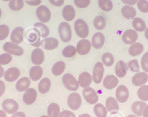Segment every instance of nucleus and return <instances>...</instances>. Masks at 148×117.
<instances>
[{"mask_svg":"<svg viewBox=\"0 0 148 117\" xmlns=\"http://www.w3.org/2000/svg\"><path fill=\"white\" fill-rule=\"evenodd\" d=\"M58 33L60 39L64 43L71 41L72 38V31L71 26L67 22H62L59 25Z\"/></svg>","mask_w":148,"mask_h":117,"instance_id":"1","label":"nucleus"},{"mask_svg":"<svg viewBox=\"0 0 148 117\" xmlns=\"http://www.w3.org/2000/svg\"><path fill=\"white\" fill-rule=\"evenodd\" d=\"M74 29L76 34L81 38H86L89 33V29L86 22L82 19H77L74 23Z\"/></svg>","mask_w":148,"mask_h":117,"instance_id":"2","label":"nucleus"},{"mask_svg":"<svg viewBox=\"0 0 148 117\" xmlns=\"http://www.w3.org/2000/svg\"><path fill=\"white\" fill-rule=\"evenodd\" d=\"M62 82L64 87L68 90L71 91H76L79 87L78 81L70 73L65 74L62 77Z\"/></svg>","mask_w":148,"mask_h":117,"instance_id":"3","label":"nucleus"},{"mask_svg":"<svg viewBox=\"0 0 148 117\" xmlns=\"http://www.w3.org/2000/svg\"><path fill=\"white\" fill-rule=\"evenodd\" d=\"M41 35L39 31L35 28L28 30L26 32V38L30 44L34 47H39L40 44Z\"/></svg>","mask_w":148,"mask_h":117,"instance_id":"4","label":"nucleus"},{"mask_svg":"<svg viewBox=\"0 0 148 117\" xmlns=\"http://www.w3.org/2000/svg\"><path fill=\"white\" fill-rule=\"evenodd\" d=\"M36 14L38 20L44 23L49 22L51 18V12L45 5H40L37 8Z\"/></svg>","mask_w":148,"mask_h":117,"instance_id":"5","label":"nucleus"},{"mask_svg":"<svg viewBox=\"0 0 148 117\" xmlns=\"http://www.w3.org/2000/svg\"><path fill=\"white\" fill-rule=\"evenodd\" d=\"M3 49L6 52L15 56H21L24 53V50L21 46L12 42L5 43L3 46Z\"/></svg>","mask_w":148,"mask_h":117,"instance_id":"6","label":"nucleus"},{"mask_svg":"<svg viewBox=\"0 0 148 117\" xmlns=\"http://www.w3.org/2000/svg\"><path fill=\"white\" fill-rule=\"evenodd\" d=\"M18 102L13 99H8L5 100L2 103V107L5 112L10 114L16 113L19 109Z\"/></svg>","mask_w":148,"mask_h":117,"instance_id":"7","label":"nucleus"},{"mask_svg":"<svg viewBox=\"0 0 148 117\" xmlns=\"http://www.w3.org/2000/svg\"><path fill=\"white\" fill-rule=\"evenodd\" d=\"M83 96L85 100L90 104H95L98 100L97 92L92 88L87 87L83 91Z\"/></svg>","mask_w":148,"mask_h":117,"instance_id":"8","label":"nucleus"},{"mask_svg":"<svg viewBox=\"0 0 148 117\" xmlns=\"http://www.w3.org/2000/svg\"><path fill=\"white\" fill-rule=\"evenodd\" d=\"M67 103L69 107L73 110H77L82 104V98L78 93L74 92L68 96Z\"/></svg>","mask_w":148,"mask_h":117,"instance_id":"9","label":"nucleus"},{"mask_svg":"<svg viewBox=\"0 0 148 117\" xmlns=\"http://www.w3.org/2000/svg\"><path fill=\"white\" fill-rule=\"evenodd\" d=\"M104 68L103 64L101 62H98L95 64L93 70V79L96 84L101 82L103 77Z\"/></svg>","mask_w":148,"mask_h":117,"instance_id":"10","label":"nucleus"},{"mask_svg":"<svg viewBox=\"0 0 148 117\" xmlns=\"http://www.w3.org/2000/svg\"><path fill=\"white\" fill-rule=\"evenodd\" d=\"M116 97L119 103H123L126 102L129 97L128 89L123 85L119 86L116 91Z\"/></svg>","mask_w":148,"mask_h":117,"instance_id":"11","label":"nucleus"},{"mask_svg":"<svg viewBox=\"0 0 148 117\" xmlns=\"http://www.w3.org/2000/svg\"><path fill=\"white\" fill-rule=\"evenodd\" d=\"M20 76L19 69L16 67H11L8 69L4 75L5 80L8 82H12L15 81Z\"/></svg>","mask_w":148,"mask_h":117,"instance_id":"12","label":"nucleus"},{"mask_svg":"<svg viewBox=\"0 0 148 117\" xmlns=\"http://www.w3.org/2000/svg\"><path fill=\"white\" fill-rule=\"evenodd\" d=\"M138 35L134 30L129 29L125 31L122 35V40L127 44H131L137 40Z\"/></svg>","mask_w":148,"mask_h":117,"instance_id":"13","label":"nucleus"},{"mask_svg":"<svg viewBox=\"0 0 148 117\" xmlns=\"http://www.w3.org/2000/svg\"><path fill=\"white\" fill-rule=\"evenodd\" d=\"M91 49V44L88 40L83 39L79 42L76 45V51L79 55H85L89 52Z\"/></svg>","mask_w":148,"mask_h":117,"instance_id":"14","label":"nucleus"},{"mask_svg":"<svg viewBox=\"0 0 148 117\" xmlns=\"http://www.w3.org/2000/svg\"><path fill=\"white\" fill-rule=\"evenodd\" d=\"M37 92L33 88H28L25 91L23 96V101L27 105H31L36 101Z\"/></svg>","mask_w":148,"mask_h":117,"instance_id":"15","label":"nucleus"},{"mask_svg":"<svg viewBox=\"0 0 148 117\" xmlns=\"http://www.w3.org/2000/svg\"><path fill=\"white\" fill-rule=\"evenodd\" d=\"M31 59L34 65H41L45 59V55L42 49L39 48L34 49L31 53Z\"/></svg>","mask_w":148,"mask_h":117,"instance_id":"16","label":"nucleus"},{"mask_svg":"<svg viewBox=\"0 0 148 117\" xmlns=\"http://www.w3.org/2000/svg\"><path fill=\"white\" fill-rule=\"evenodd\" d=\"M23 27H16L11 33L10 40L12 43L18 44L23 40V34L24 32Z\"/></svg>","mask_w":148,"mask_h":117,"instance_id":"17","label":"nucleus"},{"mask_svg":"<svg viewBox=\"0 0 148 117\" xmlns=\"http://www.w3.org/2000/svg\"><path fill=\"white\" fill-rule=\"evenodd\" d=\"M148 81V75L145 72H138L134 75L132 79L133 84L137 87L144 85Z\"/></svg>","mask_w":148,"mask_h":117,"instance_id":"18","label":"nucleus"},{"mask_svg":"<svg viewBox=\"0 0 148 117\" xmlns=\"http://www.w3.org/2000/svg\"><path fill=\"white\" fill-rule=\"evenodd\" d=\"M40 44L45 49L50 51L55 49L58 47L59 41L55 38H47L41 41Z\"/></svg>","mask_w":148,"mask_h":117,"instance_id":"19","label":"nucleus"},{"mask_svg":"<svg viewBox=\"0 0 148 117\" xmlns=\"http://www.w3.org/2000/svg\"><path fill=\"white\" fill-rule=\"evenodd\" d=\"M119 80L118 78L112 75L106 76L103 81L104 87L108 90L114 88L118 86Z\"/></svg>","mask_w":148,"mask_h":117,"instance_id":"20","label":"nucleus"},{"mask_svg":"<svg viewBox=\"0 0 148 117\" xmlns=\"http://www.w3.org/2000/svg\"><path fill=\"white\" fill-rule=\"evenodd\" d=\"M105 43L104 35L102 33L97 32L92 38V44L93 47L97 49L102 48Z\"/></svg>","mask_w":148,"mask_h":117,"instance_id":"21","label":"nucleus"},{"mask_svg":"<svg viewBox=\"0 0 148 117\" xmlns=\"http://www.w3.org/2000/svg\"><path fill=\"white\" fill-rule=\"evenodd\" d=\"M92 81V76L88 72H82L79 77V84L82 88H87L90 85Z\"/></svg>","mask_w":148,"mask_h":117,"instance_id":"22","label":"nucleus"},{"mask_svg":"<svg viewBox=\"0 0 148 117\" xmlns=\"http://www.w3.org/2000/svg\"><path fill=\"white\" fill-rule=\"evenodd\" d=\"M62 13L64 20L67 21H72L75 18V10L72 5H69L65 6L62 10Z\"/></svg>","mask_w":148,"mask_h":117,"instance_id":"23","label":"nucleus"},{"mask_svg":"<svg viewBox=\"0 0 148 117\" xmlns=\"http://www.w3.org/2000/svg\"><path fill=\"white\" fill-rule=\"evenodd\" d=\"M128 70V66L124 61L120 60L116 63L115 71L118 77L123 78L126 75Z\"/></svg>","mask_w":148,"mask_h":117,"instance_id":"24","label":"nucleus"},{"mask_svg":"<svg viewBox=\"0 0 148 117\" xmlns=\"http://www.w3.org/2000/svg\"><path fill=\"white\" fill-rule=\"evenodd\" d=\"M121 13L124 18L130 20H132L137 14V12L135 8L127 5H125L122 8Z\"/></svg>","mask_w":148,"mask_h":117,"instance_id":"25","label":"nucleus"},{"mask_svg":"<svg viewBox=\"0 0 148 117\" xmlns=\"http://www.w3.org/2000/svg\"><path fill=\"white\" fill-rule=\"evenodd\" d=\"M43 74V70L39 66H34L31 68L29 77L33 81H37L41 79Z\"/></svg>","mask_w":148,"mask_h":117,"instance_id":"26","label":"nucleus"},{"mask_svg":"<svg viewBox=\"0 0 148 117\" xmlns=\"http://www.w3.org/2000/svg\"><path fill=\"white\" fill-rule=\"evenodd\" d=\"M30 84V79L27 77H23L19 79L16 82V88L18 92H23L28 88Z\"/></svg>","mask_w":148,"mask_h":117,"instance_id":"27","label":"nucleus"},{"mask_svg":"<svg viewBox=\"0 0 148 117\" xmlns=\"http://www.w3.org/2000/svg\"><path fill=\"white\" fill-rule=\"evenodd\" d=\"M146 106V103L145 102L136 101L132 104L131 109L133 113L141 117L143 114V111Z\"/></svg>","mask_w":148,"mask_h":117,"instance_id":"28","label":"nucleus"},{"mask_svg":"<svg viewBox=\"0 0 148 117\" xmlns=\"http://www.w3.org/2000/svg\"><path fill=\"white\" fill-rule=\"evenodd\" d=\"M51 86V81L49 78H42L39 82L38 89L41 94H45L49 92Z\"/></svg>","mask_w":148,"mask_h":117,"instance_id":"29","label":"nucleus"},{"mask_svg":"<svg viewBox=\"0 0 148 117\" xmlns=\"http://www.w3.org/2000/svg\"><path fill=\"white\" fill-rule=\"evenodd\" d=\"M144 51V46L139 43H134L130 46L129 54L132 56H136L140 55Z\"/></svg>","mask_w":148,"mask_h":117,"instance_id":"30","label":"nucleus"},{"mask_svg":"<svg viewBox=\"0 0 148 117\" xmlns=\"http://www.w3.org/2000/svg\"><path fill=\"white\" fill-rule=\"evenodd\" d=\"M106 107L109 112H114L119 110V106L116 100L113 97H108L106 101Z\"/></svg>","mask_w":148,"mask_h":117,"instance_id":"31","label":"nucleus"},{"mask_svg":"<svg viewBox=\"0 0 148 117\" xmlns=\"http://www.w3.org/2000/svg\"><path fill=\"white\" fill-rule=\"evenodd\" d=\"M132 25L134 29L138 32H143L146 29V24L141 18H136L134 19L132 22Z\"/></svg>","mask_w":148,"mask_h":117,"instance_id":"32","label":"nucleus"},{"mask_svg":"<svg viewBox=\"0 0 148 117\" xmlns=\"http://www.w3.org/2000/svg\"><path fill=\"white\" fill-rule=\"evenodd\" d=\"M60 108L58 104L52 103L49 104L47 110L48 116L49 117H59Z\"/></svg>","mask_w":148,"mask_h":117,"instance_id":"33","label":"nucleus"},{"mask_svg":"<svg viewBox=\"0 0 148 117\" xmlns=\"http://www.w3.org/2000/svg\"><path fill=\"white\" fill-rule=\"evenodd\" d=\"M65 69V64L63 61H58L53 65L52 71L55 76H60L63 73Z\"/></svg>","mask_w":148,"mask_h":117,"instance_id":"34","label":"nucleus"},{"mask_svg":"<svg viewBox=\"0 0 148 117\" xmlns=\"http://www.w3.org/2000/svg\"><path fill=\"white\" fill-rule=\"evenodd\" d=\"M34 28L37 29L40 33L42 37L46 38L49 34V27L45 24L41 23H37L34 25Z\"/></svg>","mask_w":148,"mask_h":117,"instance_id":"35","label":"nucleus"},{"mask_svg":"<svg viewBox=\"0 0 148 117\" xmlns=\"http://www.w3.org/2000/svg\"><path fill=\"white\" fill-rule=\"evenodd\" d=\"M94 26L96 29L101 30L106 27V20L101 16H96L93 21Z\"/></svg>","mask_w":148,"mask_h":117,"instance_id":"36","label":"nucleus"},{"mask_svg":"<svg viewBox=\"0 0 148 117\" xmlns=\"http://www.w3.org/2000/svg\"><path fill=\"white\" fill-rule=\"evenodd\" d=\"M94 112L97 117H106L107 110L101 103H97L94 107Z\"/></svg>","mask_w":148,"mask_h":117,"instance_id":"37","label":"nucleus"},{"mask_svg":"<svg viewBox=\"0 0 148 117\" xmlns=\"http://www.w3.org/2000/svg\"><path fill=\"white\" fill-rule=\"evenodd\" d=\"M138 96L141 100L147 101L148 100V86L142 85L137 92Z\"/></svg>","mask_w":148,"mask_h":117,"instance_id":"38","label":"nucleus"},{"mask_svg":"<svg viewBox=\"0 0 148 117\" xmlns=\"http://www.w3.org/2000/svg\"><path fill=\"white\" fill-rule=\"evenodd\" d=\"M23 0H10L9 2V7L11 10L18 11L21 10L24 6Z\"/></svg>","mask_w":148,"mask_h":117,"instance_id":"39","label":"nucleus"},{"mask_svg":"<svg viewBox=\"0 0 148 117\" xmlns=\"http://www.w3.org/2000/svg\"><path fill=\"white\" fill-rule=\"evenodd\" d=\"M98 5L101 9L105 12H109L113 8V4L111 0H98Z\"/></svg>","mask_w":148,"mask_h":117,"instance_id":"40","label":"nucleus"},{"mask_svg":"<svg viewBox=\"0 0 148 117\" xmlns=\"http://www.w3.org/2000/svg\"><path fill=\"white\" fill-rule=\"evenodd\" d=\"M76 52L75 47L72 45H69L64 49L62 51V55L66 58H71L75 55Z\"/></svg>","mask_w":148,"mask_h":117,"instance_id":"41","label":"nucleus"},{"mask_svg":"<svg viewBox=\"0 0 148 117\" xmlns=\"http://www.w3.org/2000/svg\"><path fill=\"white\" fill-rule=\"evenodd\" d=\"M102 61L105 66L110 67L114 63V58L112 54L110 53H105L102 55Z\"/></svg>","mask_w":148,"mask_h":117,"instance_id":"42","label":"nucleus"},{"mask_svg":"<svg viewBox=\"0 0 148 117\" xmlns=\"http://www.w3.org/2000/svg\"><path fill=\"white\" fill-rule=\"evenodd\" d=\"M10 30L9 27L5 24L0 25V40H3L9 35Z\"/></svg>","mask_w":148,"mask_h":117,"instance_id":"43","label":"nucleus"},{"mask_svg":"<svg viewBox=\"0 0 148 117\" xmlns=\"http://www.w3.org/2000/svg\"><path fill=\"white\" fill-rule=\"evenodd\" d=\"M12 57L9 53H5L0 55V65H6L11 62Z\"/></svg>","mask_w":148,"mask_h":117,"instance_id":"44","label":"nucleus"},{"mask_svg":"<svg viewBox=\"0 0 148 117\" xmlns=\"http://www.w3.org/2000/svg\"><path fill=\"white\" fill-rule=\"evenodd\" d=\"M137 5L141 12L144 13L148 12V1L147 0H138Z\"/></svg>","mask_w":148,"mask_h":117,"instance_id":"45","label":"nucleus"},{"mask_svg":"<svg viewBox=\"0 0 148 117\" xmlns=\"http://www.w3.org/2000/svg\"><path fill=\"white\" fill-rule=\"evenodd\" d=\"M127 64L128 67L130 69L131 71L134 72H139V66L137 60H130Z\"/></svg>","mask_w":148,"mask_h":117,"instance_id":"46","label":"nucleus"},{"mask_svg":"<svg viewBox=\"0 0 148 117\" xmlns=\"http://www.w3.org/2000/svg\"><path fill=\"white\" fill-rule=\"evenodd\" d=\"M74 4L76 7L81 8H87L90 4V0H74Z\"/></svg>","mask_w":148,"mask_h":117,"instance_id":"47","label":"nucleus"},{"mask_svg":"<svg viewBox=\"0 0 148 117\" xmlns=\"http://www.w3.org/2000/svg\"><path fill=\"white\" fill-rule=\"evenodd\" d=\"M141 65L144 71L148 72V52L145 53L142 57Z\"/></svg>","mask_w":148,"mask_h":117,"instance_id":"48","label":"nucleus"},{"mask_svg":"<svg viewBox=\"0 0 148 117\" xmlns=\"http://www.w3.org/2000/svg\"><path fill=\"white\" fill-rule=\"evenodd\" d=\"M59 117H75V115L70 111L64 110L60 113Z\"/></svg>","mask_w":148,"mask_h":117,"instance_id":"49","label":"nucleus"},{"mask_svg":"<svg viewBox=\"0 0 148 117\" xmlns=\"http://www.w3.org/2000/svg\"><path fill=\"white\" fill-rule=\"evenodd\" d=\"M25 2L29 5L37 6L42 3V0H25Z\"/></svg>","mask_w":148,"mask_h":117,"instance_id":"50","label":"nucleus"},{"mask_svg":"<svg viewBox=\"0 0 148 117\" xmlns=\"http://www.w3.org/2000/svg\"><path fill=\"white\" fill-rule=\"evenodd\" d=\"M49 2L56 7H60L64 3V0H49Z\"/></svg>","mask_w":148,"mask_h":117,"instance_id":"51","label":"nucleus"},{"mask_svg":"<svg viewBox=\"0 0 148 117\" xmlns=\"http://www.w3.org/2000/svg\"><path fill=\"white\" fill-rule=\"evenodd\" d=\"M5 90V86L4 82L0 80V97H1L4 93Z\"/></svg>","mask_w":148,"mask_h":117,"instance_id":"52","label":"nucleus"},{"mask_svg":"<svg viewBox=\"0 0 148 117\" xmlns=\"http://www.w3.org/2000/svg\"><path fill=\"white\" fill-rule=\"evenodd\" d=\"M122 2L125 4L129 5H135L138 0H121Z\"/></svg>","mask_w":148,"mask_h":117,"instance_id":"53","label":"nucleus"},{"mask_svg":"<svg viewBox=\"0 0 148 117\" xmlns=\"http://www.w3.org/2000/svg\"><path fill=\"white\" fill-rule=\"evenodd\" d=\"M11 117H26L25 114L23 112H16L13 114Z\"/></svg>","mask_w":148,"mask_h":117,"instance_id":"54","label":"nucleus"},{"mask_svg":"<svg viewBox=\"0 0 148 117\" xmlns=\"http://www.w3.org/2000/svg\"><path fill=\"white\" fill-rule=\"evenodd\" d=\"M142 115L143 117H148V104L144 108Z\"/></svg>","mask_w":148,"mask_h":117,"instance_id":"55","label":"nucleus"},{"mask_svg":"<svg viewBox=\"0 0 148 117\" xmlns=\"http://www.w3.org/2000/svg\"><path fill=\"white\" fill-rule=\"evenodd\" d=\"M4 75V70L3 67L0 65V78H1Z\"/></svg>","mask_w":148,"mask_h":117,"instance_id":"56","label":"nucleus"},{"mask_svg":"<svg viewBox=\"0 0 148 117\" xmlns=\"http://www.w3.org/2000/svg\"><path fill=\"white\" fill-rule=\"evenodd\" d=\"M0 117H7L6 113L4 111L0 110Z\"/></svg>","mask_w":148,"mask_h":117,"instance_id":"57","label":"nucleus"},{"mask_svg":"<svg viewBox=\"0 0 148 117\" xmlns=\"http://www.w3.org/2000/svg\"><path fill=\"white\" fill-rule=\"evenodd\" d=\"M78 117H91V116L88 114H82V115H79Z\"/></svg>","mask_w":148,"mask_h":117,"instance_id":"58","label":"nucleus"},{"mask_svg":"<svg viewBox=\"0 0 148 117\" xmlns=\"http://www.w3.org/2000/svg\"><path fill=\"white\" fill-rule=\"evenodd\" d=\"M145 37L147 38V40H148V27L147 29L145 30Z\"/></svg>","mask_w":148,"mask_h":117,"instance_id":"59","label":"nucleus"},{"mask_svg":"<svg viewBox=\"0 0 148 117\" xmlns=\"http://www.w3.org/2000/svg\"><path fill=\"white\" fill-rule=\"evenodd\" d=\"M127 117H138L137 116H135V115H133V114H131V115L127 116Z\"/></svg>","mask_w":148,"mask_h":117,"instance_id":"60","label":"nucleus"},{"mask_svg":"<svg viewBox=\"0 0 148 117\" xmlns=\"http://www.w3.org/2000/svg\"><path fill=\"white\" fill-rule=\"evenodd\" d=\"M1 14H2V11H1V9L0 8V18L1 17Z\"/></svg>","mask_w":148,"mask_h":117,"instance_id":"61","label":"nucleus"},{"mask_svg":"<svg viewBox=\"0 0 148 117\" xmlns=\"http://www.w3.org/2000/svg\"><path fill=\"white\" fill-rule=\"evenodd\" d=\"M40 117H49V116H46V115H42V116H41Z\"/></svg>","mask_w":148,"mask_h":117,"instance_id":"62","label":"nucleus"},{"mask_svg":"<svg viewBox=\"0 0 148 117\" xmlns=\"http://www.w3.org/2000/svg\"><path fill=\"white\" fill-rule=\"evenodd\" d=\"M2 1H10V0H2Z\"/></svg>","mask_w":148,"mask_h":117,"instance_id":"63","label":"nucleus"}]
</instances>
